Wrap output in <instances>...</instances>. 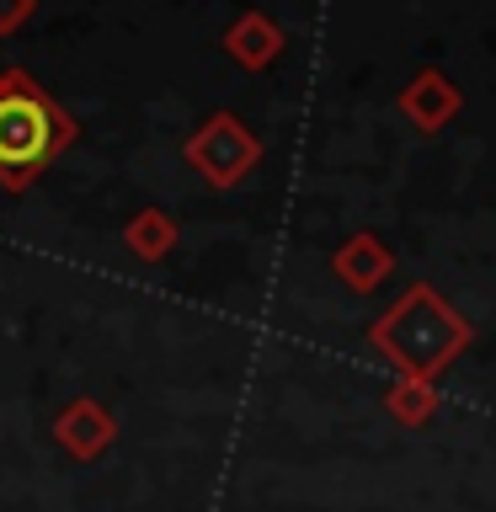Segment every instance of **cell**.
<instances>
[{"mask_svg": "<svg viewBox=\"0 0 496 512\" xmlns=\"http://www.w3.org/2000/svg\"><path fill=\"white\" fill-rule=\"evenodd\" d=\"M80 139V123L27 70H0V187L27 192Z\"/></svg>", "mask_w": 496, "mask_h": 512, "instance_id": "1", "label": "cell"}, {"mask_svg": "<svg viewBox=\"0 0 496 512\" xmlns=\"http://www.w3.org/2000/svg\"><path fill=\"white\" fill-rule=\"evenodd\" d=\"M470 336H475L470 320H459L443 304L438 288H427V283H411L406 294L368 326L374 352H384V358L400 368V379H427V384L470 347Z\"/></svg>", "mask_w": 496, "mask_h": 512, "instance_id": "2", "label": "cell"}, {"mask_svg": "<svg viewBox=\"0 0 496 512\" xmlns=\"http://www.w3.org/2000/svg\"><path fill=\"white\" fill-rule=\"evenodd\" d=\"M182 160L203 176L208 187L230 192L262 166V139H256L246 128V118H235V112H208V118L187 134Z\"/></svg>", "mask_w": 496, "mask_h": 512, "instance_id": "3", "label": "cell"}, {"mask_svg": "<svg viewBox=\"0 0 496 512\" xmlns=\"http://www.w3.org/2000/svg\"><path fill=\"white\" fill-rule=\"evenodd\" d=\"M54 443L70 459L91 464V459H102L107 448L118 443V416H112L96 395H75L70 406L54 416Z\"/></svg>", "mask_w": 496, "mask_h": 512, "instance_id": "4", "label": "cell"}, {"mask_svg": "<svg viewBox=\"0 0 496 512\" xmlns=\"http://www.w3.org/2000/svg\"><path fill=\"white\" fill-rule=\"evenodd\" d=\"M331 272L342 278L352 294H374V288L395 272V256H390V246H384L379 235H368V230H358V235H347L342 246H336V256H331Z\"/></svg>", "mask_w": 496, "mask_h": 512, "instance_id": "5", "label": "cell"}, {"mask_svg": "<svg viewBox=\"0 0 496 512\" xmlns=\"http://www.w3.org/2000/svg\"><path fill=\"white\" fill-rule=\"evenodd\" d=\"M219 43H224V54H230L240 70H267V64L283 54V43H288V38H283V27L272 22L267 11H240L235 22L224 27V38H219Z\"/></svg>", "mask_w": 496, "mask_h": 512, "instance_id": "6", "label": "cell"}, {"mask_svg": "<svg viewBox=\"0 0 496 512\" xmlns=\"http://www.w3.org/2000/svg\"><path fill=\"white\" fill-rule=\"evenodd\" d=\"M459 102H464V96H459V86H454L443 70L411 75V86L400 91V112H406V118L422 128V134H438V128L459 112Z\"/></svg>", "mask_w": 496, "mask_h": 512, "instance_id": "7", "label": "cell"}, {"mask_svg": "<svg viewBox=\"0 0 496 512\" xmlns=\"http://www.w3.org/2000/svg\"><path fill=\"white\" fill-rule=\"evenodd\" d=\"M176 240H182V230H176V219L166 208H139V214L123 224V246H128V256H139V262H166L176 251Z\"/></svg>", "mask_w": 496, "mask_h": 512, "instance_id": "8", "label": "cell"}, {"mask_svg": "<svg viewBox=\"0 0 496 512\" xmlns=\"http://www.w3.org/2000/svg\"><path fill=\"white\" fill-rule=\"evenodd\" d=\"M384 411H390L400 427H422V422L438 416V384H427V379H395L390 390H384Z\"/></svg>", "mask_w": 496, "mask_h": 512, "instance_id": "9", "label": "cell"}, {"mask_svg": "<svg viewBox=\"0 0 496 512\" xmlns=\"http://www.w3.org/2000/svg\"><path fill=\"white\" fill-rule=\"evenodd\" d=\"M38 16V0H0V38H11L16 27H27Z\"/></svg>", "mask_w": 496, "mask_h": 512, "instance_id": "10", "label": "cell"}]
</instances>
